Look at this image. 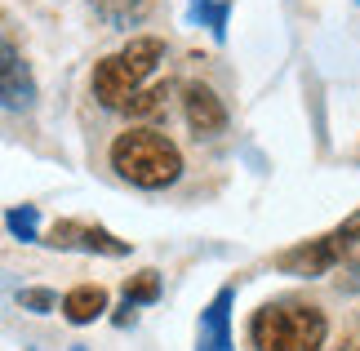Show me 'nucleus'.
I'll return each mask as SVG.
<instances>
[{"label": "nucleus", "instance_id": "8", "mask_svg": "<svg viewBox=\"0 0 360 351\" xmlns=\"http://www.w3.org/2000/svg\"><path fill=\"white\" fill-rule=\"evenodd\" d=\"M231 302H236V289H218L214 302L200 312V347L196 351H231Z\"/></svg>", "mask_w": 360, "mask_h": 351}, {"label": "nucleus", "instance_id": "12", "mask_svg": "<svg viewBox=\"0 0 360 351\" xmlns=\"http://www.w3.org/2000/svg\"><path fill=\"white\" fill-rule=\"evenodd\" d=\"M36 222H40L36 205H22V209H9V214H5V227L18 236V241H40V236H36Z\"/></svg>", "mask_w": 360, "mask_h": 351}, {"label": "nucleus", "instance_id": "5", "mask_svg": "<svg viewBox=\"0 0 360 351\" xmlns=\"http://www.w3.org/2000/svg\"><path fill=\"white\" fill-rule=\"evenodd\" d=\"M36 103V76L27 67L22 49L0 36V107L5 111H27Z\"/></svg>", "mask_w": 360, "mask_h": 351}, {"label": "nucleus", "instance_id": "14", "mask_svg": "<svg viewBox=\"0 0 360 351\" xmlns=\"http://www.w3.org/2000/svg\"><path fill=\"white\" fill-rule=\"evenodd\" d=\"M18 307H27V312H36V316H45V312H53V307H58V293H53V289H22V293H18Z\"/></svg>", "mask_w": 360, "mask_h": 351}, {"label": "nucleus", "instance_id": "9", "mask_svg": "<svg viewBox=\"0 0 360 351\" xmlns=\"http://www.w3.org/2000/svg\"><path fill=\"white\" fill-rule=\"evenodd\" d=\"M107 312V289L98 285H80L63 298V316L72 320V325H89V320H98Z\"/></svg>", "mask_w": 360, "mask_h": 351}, {"label": "nucleus", "instance_id": "16", "mask_svg": "<svg viewBox=\"0 0 360 351\" xmlns=\"http://www.w3.org/2000/svg\"><path fill=\"white\" fill-rule=\"evenodd\" d=\"M338 351H360V347H338Z\"/></svg>", "mask_w": 360, "mask_h": 351}, {"label": "nucleus", "instance_id": "6", "mask_svg": "<svg viewBox=\"0 0 360 351\" xmlns=\"http://www.w3.org/2000/svg\"><path fill=\"white\" fill-rule=\"evenodd\" d=\"M49 245L53 249H80V254H103V258H124L129 254V241L112 236L107 227H89V222H53L49 231Z\"/></svg>", "mask_w": 360, "mask_h": 351}, {"label": "nucleus", "instance_id": "13", "mask_svg": "<svg viewBox=\"0 0 360 351\" xmlns=\"http://www.w3.org/2000/svg\"><path fill=\"white\" fill-rule=\"evenodd\" d=\"M165 94H169V85H147L143 94L129 98V107H124V111H129V116H151V111L165 107Z\"/></svg>", "mask_w": 360, "mask_h": 351}, {"label": "nucleus", "instance_id": "10", "mask_svg": "<svg viewBox=\"0 0 360 351\" xmlns=\"http://www.w3.org/2000/svg\"><path fill=\"white\" fill-rule=\"evenodd\" d=\"M156 298H160V276H156V272H138L129 285H124V307L156 302Z\"/></svg>", "mask_w": 360, "mask_h": 351}, {"label": "nucleus", "instance_id": "11", "mask_svg": "<svg viewBox=\"0 0 360 351\" xmlns=\"http://www.w3.org/2000/svg\"><path fill=\"white\" fill-rule=\"evenodd\" d=\"M191 18H200L218 40L227 36V5H214V0H191Z\"/></svg>", "mask_w": 360, "mask_h": 351}, {"label": "nucleus", "instance_id": "7", "mask_svg": "<svg viewBox=\"0 0 360 351\" xmlns=\"http://www.w3.org/2000/svg\"><path fill=\"white\" fill-rule=\"evenodd\" d=\"M183 111H187V125L196 129V138H218L227 129V107L218 103V94L200 80L183 85Z\"/></svg>", "mask_w": 360, "mask_h": 351}, {"label": "nucleus", "instance_id": "3", "mask_svg": "<svg viewBox=\"0 0 360 351\" xmlns=\"http://www.w3.org/2000/svg\"><path fill=\"white\" fill-rule=\"evenodd\" d=\"M325 333V312L307 302H267L249 320V338L258 351H321Z\"/></svg>", "mask_w": 360, "mask_h": 351}, {"label": "nucleus", "instance_id": "2", "mask_svg": "<svg viewBox=\"0 0 360 351\" xmlns=\"http://www.w3.org/2000/svg\"><path fill=\"white\" fill-rule=\"evenodd\" d=\"M112 170L143 191H160V187L178 182L183 156H178V147L160 129H124L112 143Z\"/></svg>", "mask_w": 360, "mask_h": 351}, {"label": "nucleus", "instance_id": "15", "mask_svg": "<svg viewBox=\"0 0 360 351\" xmlns=\"http://www.w3.org/2000/svg\"><path fill=\"white\" fill-rule=\"evenodd\" d=\"M338 289H347V293H356L360 289V254L342 267V276H338Z\"/></svg>", "mask_w": 360, "mask_h": 351}, {"label": "nucleus", "instance_id": "1", "mask_svg": "<svg viewBox=\"0 0 360 351\" xmlns=\"http://www.w3.org/2000/svg\"><path fill=\"white\" fill-rule=\"evenodd\" d=\"M165 63V40L160 36H134L124 49L107 53V58L94 67V98L107 111H124L134 94L147 89L151 72Z\"/></svg>", "mask_w": 360, "mask_h": 351}, {"label": "nucleus", "instance_id": "4", "mask_svg": "<svg viewBox=\"0 0 360 351\" xmlns=\"http://www.w3.org/2000/svg\"><path fill=\"white\" fill-rule=\"evenodd\" d=\"M356 245H360V209L352 218H342L334 231L276 254V267H281L285 276H307L311 280V276H325V272H334V267H342V258L356 254Z\"/></svg>", "mask_w": 360, "mask_h": 351}]
</instances>
